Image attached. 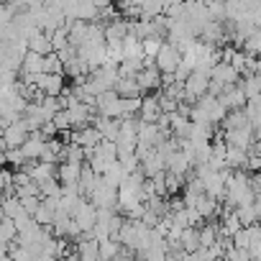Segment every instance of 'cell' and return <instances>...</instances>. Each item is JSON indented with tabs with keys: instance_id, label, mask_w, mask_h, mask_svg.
Returning a JSON list of instances; mask_svg holds the SVG:
<instances>
[{
	"instance_id": "cell-1",
	"label": "cell",
	"mask_w": 261,
	"mask_h": 261,
	"mask_svg": "<svg viewBox=\"0 0 261 261\" xmlns=\"http://www.w3.org/2000/svg\"><path fill=\"white\" fill-rule=\"evenodd\" d=\"M69 215H72V220L77 223V228H80L82 233H87V230L95 225V220H97V207H95L87 197H82Z\"/></svg>"
},
{
	"instance_id": "cell-2",
	"label": "cell",
	"mask_w": 261,
	"mask_h": 261,
	"mask_svg": "<svg viewBox=\"0 0 261 261\" xmlns=\"http://www.w3.org/2000/svg\"><path fill=\"white\" fill-rule=\"evenodd\" d=\"M179 59H182V51H179L177 46H172L169 41H164V44L159 46L156 57H154V67H156L159 72H174L177 64H179Z\"/></svg>"
},
{
	"instance_id": "cell-3",
	"label": "cell",
	"mask_w": 261,
	"mask_h": 261,
	"mask_svg": "<svg viewBox=\"0 0 261 261\" xmlns=\"http://www.w3.org/2000/svg\"><path fill=\"white\" fill-rule=\"evenodd\" d=\"M258 134L246 123V125H241V128H228V130H223V141H225V146H238V149H248L251 146V141L256 139Z\"/></svg>"
},
{
	"instance_id": "cell-4",
	"label": "cell",
	"mask_w": 261,
	"mask_h": 261,
	"mask_svg": "<svg viewBox=\"0 0 261 261\" xmlns=\"http://www.w3.org/2000/svg\"><path fill=\"white\" fill-rule=\"evenodd\" d=\"M0 136L6 139L8 149H11V146H21V144H23V139L29 136V128H26L23 118H16L13 123H6V125H3V130H0Z\"/></svg>"
},
{
	"instance_id": "cell-5",
	"label": "cell",
	"mask_w": 261,
	"mask_h": 261,
	"mask_svg": "<svg viewBox=\"0 0 261 261\" xmlns=\"http://www.w3.org/2000/svg\"><path fill=\"white\" fill-rule=\"evenodd\" d=\"M210 80H215V82H220V85H236L238 80H241V72L236 69V67H230L228 62H215L213 67H210Z\"/></svg>"
},
{
	"instance_id": "cell-6",
	"label": "cell",
	"mask_w": 261,
	"mask_h": 261,
	"mask_svg": "<svg viewBox=\"0 0 261 261\" xmlns=\"http://www.w3.org/2000/svg\"><path fill=\"white\" fill-rule=\"evenodd\" d=\"M167 169L174 172V174H179V177H187V174L192 172V162H190V156H187L185 151L174 149V151L167 156Z\"/></svg>"
},
{
	"instance_id": "cell-7",
	"label": "cell",
	"mask_w": 261,
	"mask_h": 261,
	"mask_svg": "<svg viewBox=\"0 0 261 261\" xmlns=\"http://www.w3.org/2000/svg\"><path fill=\"white\" fill-rule=\"evenodd\" d=\"M44 144H46V139L39 134V130H31V134L23 139V144H21V151H23L26 159H39L41 151H44Z\"/></svg>"
},
{
	"instance_id": "cell-8",
	"label": "cell",
	"mask_w": 261,
	"mask_h": 261,
	"mask_svg": "<svg viewBox=\"0 0 261 261\" xmlns=\"http://www.w3.org/2000/svg\"><path fill=\"white\" fill-rule=\"evenodd\" d=\"M159 97H156V90H151L146 97H141V108H139V118L146 120V123H154L159 118Z\"/></svg>"
},
{
	"instance_id": "cell-9",
	"label": "cell",
	"mask_w": 261,
	"mask_h": 261,
	"mask_svg": "<svg viewBox=\"0 0 261 261\" xmlns=\"http://www.w3.org/2000/svg\"><path fill=\"white\" fill-rule=\"evenodd\" d=\"M141 169H144V174L146 177H151V174H156V172H162V169H167V159L156 151V149H151V151H146L141 159Z\"/></svg>"
},
{
	"instance_id": "cell-10",
	"label": "cell",
	"mask_w": 261,
	"mask_h": 261,
	"mask_svg": "<svg viewBox=\"0 0 261 261\" xmlns=\"http://www.w3.org/2000/svg\"><path fill=\"white\" fill-rule=\"evenodd\" d=\"M136 82H139L141 92L159 90V69H156V67H141V69L136 72Z\"/></svg>"
},
{
	"instance_id": "cell-11",
	"label": "cell",
	"mask_w": 261,
	"mask_h": 261,
	"mask_svg": "<svg viewBox=\"0 0 261 261\" xmlns=\"http://www.w3.org/2000/svg\"><path fill=\"white\" fill-rule=\"evenodd\" d=\"M100 177L105 179V185H110V187H115V190H118V187H120V182L128 177V172L123 169V164H120L118 159H113V162L102 169V174H100Z\"/></svg>"
},
{
	"instance_id": "cell-12",
	"label": "cell",
	"mask_w": 261,
	"mask_h": 261,
	"mask_svg": "<svg viewBox=\"0 0 261 261\" xmlns=\"http://www.w3.org/2000/svg\"><path fill=\"white\" fill-rule=\"evenodd\" d=\"M77 256L85 258V261H97V258H100V253H97V241H95L92 236H82V233H80V238H77Z\"/></svg>"
},
{
	"instance_id": "cell-13",
	"label": "cell",
	"mask_w": 261,
	"mask_h": 261,
	"mask_svg": "<svg viewBox=\"0 0 261 261\" xmlns=\"http://www.w3.org/2000/svg\"><path fill=\"white\" fill-rule=\"evenodd\" d=\"M80 169L82 164H74V162H59L57 164V179L59 185H72L80 179Z\"/></svg>"
},
{
	"instance_id": "cell-14",
	"label": "cell",
	"mask_w": 261,
	"mask_h": 261,
	"mask_svg": "<svg viewBox=\"0 0 261 261\" xmlns=\"http://www.w3.org/2000/svg\"><path fill=\"white\" fill-rule=\"evenodd\" d=\"M44 69V54H36V51H26L23 59H21V67H18V74L21 72H29V74H36Z\"/></svg>"
},
{
	"instance_id": "cell-15",
	"label": "cell",
	"mask_w": 261,
	"mask_h": 261,
	"mask_svg": "<svg viewBox=\"0 0 261 261\" xmlns=\"http://www.w3.org/2000/svg\"><path fill=\"white\" fill-rule=\"evenodd\" d=\"M113 90H115L120 97H125V95H141V87H139V82H136V74L118 77V82H115Z\"/></svg>"
},
{
	"instance_id": "cell-16",
	"label": "cell",
	"mask_w": 261,
	"mask_h": 261,
	"mask_svg": "<svg viewBox=\"0 0 261 261\" xmlns=\"http://www.w3.org/2000/svg\"><path fill=\"white\" fill-rule=\"evenodd\" d=\"M238 85H241V90H243L246 97H258V92H261V77H258V72L243 74V77L238 80Z\"/></svg>"
},
{
	"instance_id": "cell-17",
	"label": "cell",
	"mask_w": 261,
	"mask_h": 261,
	"mask_svg": "<svg viewBox=\"0 0 261 261\" xmlns=\"http://www.w3.org/2000/svg\"><path fill=\"white\" fill-rule=\"evenodd\" d=\"M225 167L228 169H243L246 167V151L238 146H225Z\"/></svg>"
},
{
	"instance_id": "cell-18",
	"label": "cell",
	"mask_w": 261,
	"mask_h": 261,
	"mask_svg": "<svg viewBox=\"0 0 261 261\" xmlns=\"http://www.w3.org/2000/svg\"><path fill=\"white\" fill-rule=\"evenodd\" d=\"M243 54H251V57H256L258 54V49H261V31L258 29H253L248 36H243V41H241V46H238Z\"/></svg>"
},
{
	"instance_id": "cell-19",
	"label": "cell",
	"mask_w": 261,
	"mask_h": 261,
	"mask_svg": "<svg viewBox=\"0 0 261 261\" xmlns=\"http://www.w3.org/2000/svg\"><path fill=\"white\" fill-rule=\"evenodd\" d=\"M182 187H185V177H179V174L164 169V192H167V195H179Z\"/></svg>"
},
{
	"instance_id": "cell-20",
	"label": "cell",
	"mask_w": 261,
	"mask_h": 261,
	"mask_svg": "<svg viewBox=\"0 0 261 261\" xmlns=\"http://www.w3.org/2000/svg\"><path fill=\"white\" fill-rule=\"evenodd\" d=\"M0 210H3L6 218H13L21 210V200L16 195H3V192H0Z\"/></svg>"
},
{
	"instance_id": "cell-21",
	"label": "cell",
	"mask_w": 261,
	"mask_h": 261,
	"mask_svg": "<svg viewBox=\"0 0 261 261\" xmlns=\"http://www.w3.org/2000/svg\"><path fill=\"white\" fill-rule=\"evenodd\" d=\"M179 243H182L185 251H195V248L200 246V241H197V228H195V225L182 228V233H179Z\"/></svg>"
},
{
	"instance_id": "cell-22",
	"label": "cell",
	"mask_w": 261,
	"mask_h": 261,
	"mask_svg": "<svg viewBox=\"0 0 261 261\" xmlns=\"http://www.w3.org/2000/svg\"><path fill=\"white\" fill-rule=\"evenodd\" d=\"M120 108H123V115H139L141 95H125V97H120ZM123 115H120V118H123Z\"/></svg>"
},
{
	"instance_id": "cell-23",
	"label": "cell",
	"mask_w": 261,
	"mask_h": 261,
	"mask_svg": "<svg viewBox=\"0 0 261 261\" xmlns=\"http://www.w3.org/2000/svg\"><path fill=\"white\" fill-rule=\"evenodd\" d=\"M29 159L23 156V151H21V146H11V149H6V164H11V167H16V169H21L23 164H26Z\"/></svg>"
},
{
	"instance_id": "cell-24",
	"label": "cell",
	"mask_w": 261,
	"mask_h": 261,
	"mask_svg": "<svg viewBox=\"0 0 261 261\" xmlns=\"http://www.w3.org/2000/svg\"><path fill=\"white\" fill-rule=\"evenodd\" d=\"M41 72H62V59L57 57V51L44 54V69Z\"/></svg>"
},
{
	"instance_id": "cell-25",
	"label": "cell",
	"mask_w": 261,
	"mask_h": 261,
	"mask_svg": "<svg viewBox=\"0 0 261 261\" xmlns=\"http://www.w3.org/2000/svg\"><path fill=\"white\" fill-rule=\"evenodd\" d=\"M118 162L123 164V169H125L128 174H130V172H136V169L141 167V162H139V156H136V154H120V156H118Z\"/></svg>"
},
{
	"instance_id": "cell-26",
	"label": "cell",
	"mask_w": 261,
	"mask_h": 261,
	"mask_svg": "<svg viewBox=\"0 0 261 261\" xmlns=\"http://www.w3.org/2000/svg\"><path fill=\"white\" fill-rule=\"evenodd\" d=\"M21 200V207L29 213V215H34V210L39 207V202H41V195H29V197H18Z\"/></svg>"
},
{
	"instance_id": "cell-27",
	"label": "cell",
	"mask_w": 261,
	"mask_h": 261,
	"mask_svg": "<svg viewBox=\"0 0 261 261\" xmlns=\"http://www.w3.org/2000/svg\"><path fill=\"white\" fill-rule=\"evenodd\" d=\"M185 218H187V225H195V228H200V225L205 223V218H202L195 207H185Z\"/></svg>"
},
{
	"instance_id": "cell-28",
	"label": "cell",
	"mask_w": 261,
	"mask_h": 261,
	"mask_svg": "<svg viewBox=\"0 0 261 261\" xmlns=\"http://www.w3.org/2000/svg\"><path fill=\"white\" fill-rule=\"evenodd\" d=\"M29 195H39V185L36 182H26V185L16 187V197H29Z\"/></svg>"
},
{
	"instance_id": "cell-29",
	"label": "cell",
	"mask_w": 261,
	"mask_h": 261,
	"mask_svg": "<svg viewBox=\"0 0 261 261\" xmlns=\"http://www.w3.org/2000/svg\"><path fill=\"white\" fill-rule=\"evenodd\" d=\"M243 169H246V172H258V169H261V156L246 151V167H243Z\"/></svg>"
},
{
	"instance_id": "cell-30",
	"label": "cell",
	"mask_w": 261,
	"mask_h": 261,
	"mask_svg": "<svg viewBox=\"0 0 261 261\" xmlns=\"http://www.w3.org/2000/svg\"><path fill=\"white\" fill-rule=\"evenodd\" d=\"M13 6H8V3H0V26H6V23H11L13 21Z\"/></svg>"
},
{
	"instance_id": "cell-31",
	"label": "cell",
	"mask_w": 261,
	"mask_h": 261,
	"mask_svg": "<svg viewBox=\"0 0 261 261\" xmlns=\"http://www.w3.org/2000/svg\"><path fill=\"white\" fill-rule=\"evenodd\" d=\"M3 125H6V123H3V118H0V130H3Z\"/></svg>"
},
{
	"instance_id": "cell-32",
	"label": "cell",
	"mask_w": 261,
	"mask_h": 261,
	"mask_svg": "<svg viewBox=\"0 0 261 261\" xmlns=\"http://www.w3.org/2000/svg\"><path fill=\"white\" fill-rule=\"evenodd\" d=\"M0 3H6V0H0Z\"/></svg>"
}]
</instances>
